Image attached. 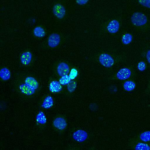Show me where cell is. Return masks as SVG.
I'll use <instances>...</instances> for the list:
<instances>
[{"label":"cell","instance_id":"21","mask_svg":"<svg viewBox=\"0 0 150 150\" xmlns=\"http://www.w3.org/2000/svg\"><path fill=\"white\" fill-rule=\"evenodd\" d=\"M132 39V37L131 35L129 33H126L122 36V41L124 44H128L131 42Z\"/></svg>","mask_w":150,"mask_h":150},{"label":"cell","instance_id":"18","mask_svg":"<svg viewBox=\"0 0 150 150\" xmlns=\"http://www.w3.org/2000/svg\"><path fill=\"white\" fill-rule=\"evenodd\" d=\"M36 120L37 121L41 124H45L47 122V119L44 113L42 111H40L37 115Z\"/></svg>","mask_w":150,"mask_h":150},{"label":"cell","instance_id":"3","mask_svg":"<svg viewBox=\"0 0 150 150\" xmlns=\"http://www.w3.org/2000/svg\"><path fill=\"white\" fill-rule=\"evenodd\" d=\"M53 12L56 16L59 19L63 18L66 13L64 7L62 5L59 4H56L54 6Z\"/></svg>","mask_w":150,"mask_h":150},{"label":"cell","instance_id":"20","mask_svg":"<svg viewBox=\"0 0 150 150\" xmlns=\"http://www.w3.org/2000/svg\"><path fill=\"white\" fill-rule=\"evenodd\" d=\"M134 149L137 150H149L150 146L146 143L139 142L136 145Z\"/></svg>","mask_w":150,"mask_h":150},{"label":"cell","instance_id":"27","mask_svg":"<svg viewBox=\"0 0 150 150\" xmlns=\"http://www.w3.org/2000/svg\"><path fill=\"white\" fill-rule=\"evenodd\" d=\"M89 0H76V3L80 5H83L86 4Z\"/></svg>","mask_w":150,"mask_h":150},{"label":"cell","instance_id":"14","mask_svg":"<svg viewBox=\"0 0 150 150\" xmlns=\"http://www.w3.org/2000/svg\"><path fill=\"white\" fill-rule=\"evenodd\" d=\"M53 104V100L52 97L49 96L44 99L41 106L45 109H48L51 107Z\"/></svg>","mask_w":150,"mask_h":150},{"label":"cell","instance_id":"2","mask_svg":"<svg viewBox=\"0 0 150 150\" xmlns=\"http://www.w3.org/2000/svg\"><path fill=\"white\" fill-rule=\"evenodd\" d=\"M99 61L102 65L106 67H110L114 63L112 57L107 54H101L99 57Z\"/></svg>","mask_w":150,"mask_h":150},{"label":"cell","instance_id":"4","mask_svg":"<svg viewBox=\"0 0 150 150\" xmlns=\"http://www.w3.org/2000/svg\"><path fill=\"white\" fill-rule=\"evenodd\" d=\"M60 41V38L59 34L56 33H52L49 37L48 45L51 47H55L59 44Z\"/></svg>","mask_w":150,"mask_h":150},{"label":"cell","instance_id":"5","mask_svg":"<svg viewBox=\"0 0 150 150\" xmlns=\"http://www.w3.org/2000/svg\"><path fill=\"white\" fill-rule=\"evenodd\" d=\"M73 137L76 141L82 142L84 141L87 139L88 134L85 131L82 130H79L73 133Z\"/></svg>","mask_w":150,"mask_h":150},{"label":"cell","instance_id":"1","mask_svg":"<svg viewBox=\"0 0 150 150\" xmlns=\"http://www.w3.org/2000/svg\"><path fill=\"white\" fill-rule=\"evenodd\" d=\"M131 22L136 26H141L145 25L147 22L146 16L142 13L136 12L133 14L131 18Z\"/></svg>","mask_w":150,"mask_h":150},{"label":"cell","instance_id":"25","mask_svg":"<svg viewBox=\"0 0 150 150\" xmlns=\"http://www.w3.org/2000/svg\"><path fill=\"white\" fill-rule=\"evenodd\" d=\"M137 68L138 69L141 71L144 70L146 69V65L143 62H141L138 64Z\"/></svg>","mask_w":150,"mask_h":150},{"label":"cell","instance_id":"12","mask_svg":"<svg viewBox=\"0 0 150 150\" xmlns=\"http://www.w3.org/2000/svg\"><path fill=\"white\" fill-rule=\"evenodd\" d=\"M59 82L54 81H52L49 86V89L52 92L57 93L61 91L62 89Z\"/></svg>","mask_w":150,"mask_h":150},{"label":"cell","instance_id":"13","mask_svg":"<svg viewBox=\"0 0 150 150\" xmlns=\"http://www.w3.org/2000/svg\"><path fill=\"white\" fill-rule=\"evenodd\" d=\"M25 83L31 86L35 89H37L38 87V84L36 80L32 77H28L25 80Z\"/></svg>","mask_w":150,"mask_h":150},{"label":"cell","instance_id":"9","mask_svg":"<svg viewBox=\"0 0 150 150\" xmlns=\"http://www.w3.org/2000/svg\"><path fill=\"white\" fill-rule=\"evenodd\" d=\"M119 27V22L116 20H113L109 23L107 29L110 33H115L118 31Z\"/></svg>","mask_w":150,"mask_h":150},{"label":"cell","instance_id":"28","mask_svg":"<svg viewBox=\"0 0 150 150\" xmlns=\"http://www.w3.org/2000/svg\"><path fill=\"white\" fill-rule=\"evenodd\" d=\"M146 57L148 62L150 64V50L147 52L146 55Z\"/></svg>","mask_w":150,"mask_h":150},{"label":"cell","instance_id":"26","mask_svg":"<svg viewBox=\"0 0 150 150\" xmlns=\"http://www.w3.org/2000/svg\"><path fill=\"white\" fill-rule=\"evenodd\" d=\"M77 72L76 69H72L70 73L69 76L71 79H74L76 76Z\"/></svg>","mask_w":150,"mask_h":150},{"label":"cell","instance_id":"7","mask_svg":"<svg viewBox=\"0 0 150 150\" xmlns=\"http://www.w3.org/2000/svg\"><path fill=\"white\" fill-rule=\"evenodd\" d=\"M131 74L130 69L127 68H123L118 71L117 74V76L119 79L124 80L129 78Z\"/></svg>","mask_w":150,"mask_h":150},{"label":"cell","instance_id":"23","mask_svg":"<svg viewBox=\"0 0 150 150\" xmlns=\"http://www.w3.org/2000/svg\"><path fill=\"white\" fill-rule=\"evenodd\" d=\"M76 86V83L73 81H71L67 85V89L69 92H72L74 91Z\"/></svg>","mask_w":150,"mask_h":150},{"label":"cell","instance_id":"11","mask_svg":"<svg viewBox=\"0 0 150 150\" xmlns=\"http://www.w3.org/2000/svg\"><path fill=\"white\" fill-rule=\"evenodd\" d=\"M32 57V54L30 52H24L21 54V62L24 65H28L31 62Z\"/></svg>","mask_w":150,"mask_h":150},{"label":"cell","instance_id":"17","mask_svg":"<svg viewBox=\"0 0 150 150\" xmlns=\"http://www.w3.org/2000/svg\"><path fill=\"white\" fill-rule=\"evenodd\" d=\"M135 83L131 81H126L123 85L125 90L128 91L133 90L135 88Z\"/></svg>","mask_w":150,"mask_h":150},{"label":"cell","instance_id":"10","mask_svg":"<svg viewBox=\"0 0 150 150\" xmlns=\"http://www.w3.org/2000/svg\"><path fill=\"white\" fill-rule=\"evenodd\" d=\"M19 88L23 93L27 95H32L35 91L34 89L25 83L21 85Z\"/></svg>","mask_w":150,"mask_h":150},{"label":"cell","instance_id":"19","mask_svg":"<svg viewBox=\"0 0 150 150\" xmlns=\"http://www.w3.org/2000/svg\"><path fill=\"white\" fill-rule=\"evenodd\" d=\"M140 139L144 142L150 141V131H146L142 133L139 136Z\"/></svg>","mask_w":150,"mask_h":150},{"label":"cell","instance_id":"15","mask_svg":"<svg viewBox=\"0 0 150 150\" xmlns=\"http://www.w3.org/2000/svg\"><path fill=\"white\" fill-rule=\"evenodd\" d=\"M0 76L4 80H7L10 79L11 73L9 70L6 68L1 69L0 71Z\"/></svg>","mask_w":150,"mask_h":150},{"label":"cell","instance_id":"16","mask_svg":"<svg viewBox=\"0 0 150 150\" xmlns=\"http://www.w3.org/2000/svg\"><path fill=\"white\" fill-rule=\"evenodd\" d=\"M33 33L35 36L39 38L43 37L45 36V34L44 29L40 26L36 27L34 28Z\"/></svg>","mask_w":150,"mask_h":150},{"label":"cell","instance_id":"8","mask_svg":"<svg viewBox=\"0 0 150 150\" xmlns=\"http://www.w3.org/2000/svg\"><path fill=\"white\" fill-rule=\"evenodd\" d=\"M53 124L55 127L60 130L64 129L67 125L65 120L61 117L56 118L53 122Z\"/></svg>","mask_w":150,"mask_h":150},{"label":"cell","instance_id":"24","mask_svg":"<svg viewBox=\"0 0 150 150\" xmlns=\"http://www.w3.org/2000/svg\"><path fill=\"white\" fill-rule=\"evenodd\" d=\"M138 1L142 6L150 8V0H138Z\"/></svg>","mask_w":150,"mask_h":150},{"label":"cell","instance_id":"22","mask_svg":"<svg viewBox=\"0 0 150 150\" xmlns=\"http://www.w3.org/2000/svg\"><path fill=\"white\" fill-rule=\"evenodd\" d=\"M71 79L69 76L66 75L62 76L59 80V82L61 85H64L68 84L71 81Z\"/></svg>","mask_w":150,"mask_h":150},{"label":"cell","instance_id":"6","mask_svg":"<svg viewBox=\"0 0 150 150\" xmlns=\"http://www.w3.org/2000/svg\"><path fill=\"white\" fill-rule=\"evenodd\" d=\"M69 71L68 65L66 63L61 62L59 64L57 68V72L61 76L67 75Z\"/></svg>","mask_w":150,"mask_h":150}]
</instances>
